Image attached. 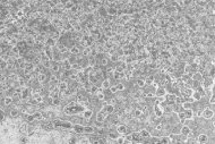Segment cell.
<instances>
[{"label":"cell","instance_id":"cell-13","mask_svg":"<svg viewBox=\"0 0 215 144\" xmlns=\"http://www.w3.org/2000/svg\"><path fill=\"white\" fill-rule=\"evenodd\" d=\"M60 126L63 127V128L69 129V128H73V123H71V121H62V120H61V125H60Z\"/></svg>","mask_w":215,"mask_h":144},{"label":"cell","instance_id":"cell-9","mask_svg":"<svg viewBox=\"0 0 215 144\" xmlns=\"http://www.w3.org/2000/svg\"><path fill=\"white\" fill-rule=\"evenodd\" d=\"M198 142H199V143H206V142H208V136L206 134L198 135Z\"/></svg>","mask_w":215,"mask_h":144},{"label":"cell","instance_id":"cell-10","mask_svg":"<svg viewBox=\"0 0 215 144\" xmlns=\"http://www.w3.org/2000/svg\"><path fill=\"white\" fill-rule=\"evenodd\" d=\"M94 132H95V128H94V126H84V133H86V134H93Z\"/></svg>","mask_w":215,"mask_h":144},{"label":"cell","instance_id":"cell-15","mask_svg":"<svg viewBox=\"0 0 215 144\" xmlns=\"http://www.w3.org/2000/svg\"><path fill=\"white\" fill-rule=\"evenodd\" d=\"M118 136H119L118 132H110V133H109V137H110L111 140H117Z\"/></svg>","mask_w":215,"mask_h":144},{"label":"cell","instance_id":"cell-18","mask_svg":"<svg viewBox=\"0 0 215 144\" xmlns=\"http://www.w3.org/2000/svg\"><path fill=\"white\" fill-rule=\"evenodd\" d=\"M160 142H162V143H170L171 140H170V137L169 136H163V137H161L160 138Z\"/></svg>","mask_w":215,"mask_h":144},{"label":"cell","instance_id":"cell-20","mask_svg":"<svg viewBox=\"0 0 215 144\" xmlns=\"http://www.w3.org/2000/svg\"><path fill=\"white\" fill-rule=\"evenodd\" d=\"M108 63H109V58H107V57L101 60V65H102V66H107Z\"/></svg>","mask_w":215,"mask_h":144},{"label":"cell","instance_id":"cell-11","mask_svg":"<svg viewBox=\"0 0 215 144\" xmlns=\"http://www.w3.org/2000/svg\"><path fill=\"white\" fill-rule=\"evenodd\" d=\"M110 86H111V84H110V80L107 78V80H104V81L102 82V86H101V88H102V90H107V88H109Z\"/></svg>","mask_w":215,"mask_h":144},{"label":"cell","instance_id":"cell-21","mask_svg":"<svg viewBox=\"0 0 215 144\" xmlns=\"http://www.w3.org/2000/svg\"><path fill=\"white\" fill-rule=\"evenodd\" d=\"M110 92L111 93H117L118 92V88H117V85H113V86H110Z\"/></svg>","mask_w":215,"mask_h":144},{"label":"cell","instance_id":"cell-19","mask_svg":"<svg viewBox=\"0 0 215 144\" xmlns=\"http://www.w3.org/2000/svg\"><path fill=\"white\" fill-rule=\"evenodd\" d=\"M117 85V88H118V91H123L126 88L125 84H122V83H118V84H115Z\"/></svg>","mask_w":215,"mask_h":144},{"label":"cell","instance_id":"cell-7","mask_svg":"<svg viewBox=\"0 0 215 144\" xmlns=\"http://www.w3.org/2000/svg\"><path fill=\"white\" fill-rule=\"evenodd\" d=\"M131 113H132V116H134V117H136V118H139V117H142L143 111H142V109H139V108H136V109H132Z\"/></svg>","mask_w":215,"mask_h":144},{"label":"cell","instance_id":"cell-1","mask_svg":"<svg viewBox=\"0 0 215 144\" xmlns=\"http://www.w3.org/2000/svg\"><path fill=\"white\" fill-rule=\"evenodd\" d=\"M201 115H203V117H204L205 119H211V118L214 117V111L212 109H209V108H205V109L203 110Z\"/></svg>","mask_w":215,"mask_h":144},{"label":"cell","instance_id":"cell-4","mask_svg":"<svg viewBox=\"0 0 215 144\" xmlns=\"http://www.w3.org/2000/svg\"><path fill=\"white\" fill-rule=\"evenodd\" d=\"M167 94V91H165V88H156V92H155V95L157 98H162L164 95Z\"/></svg>","mask_w":215,"mask_h":144},{"label":"cell","instance_id":"cell-2","mask_svg":"<svg viewBox=\"0 0 215 144\" xmlns=\"http://www.w3.org/2000/svg\"><path fill=\"white\" fill-rule=\"evenodd\" d=\"M92 115H93V111L91 109H84L83 112H82V118H84V119H91Z\"/></svg>","mask_w":215,"mask_h":144},{"label":"cell","instance_id":"cell-6","mask_svg":"<svg viewBox=\"0 0 215 144\" xmlns=\"http://www.w3.org/2000/svg\"><path fill=\"white\" fill-rule=\"evenodd\" d=\"M117 132L119 134H126L127 133V126L123 125V124H120V125L117 126Z\"/></svg>","mask_w":215,"mask_h":144},{"label":"cell","instance_id":"cell-16","mask_svg":"<svg viewBox=\"0 0 215 144\" xmlns=\"http://www.w3.org/2000/svg\"><path fill=\"white\" fill-rule=\"evenodd\" d=\"M136 83H137V85H138L139 88H144V86L146 85L145 84V80H143V78H138Z\"/></svg>","mask_w":215,"mask_h":144},{"label":"cell","instance_id":"cell-25","mask_svg":"<svg viewBox=\"0 0 215 144\" xmlns=\"http://www.w3.org/2000/svg\"><path fill=\"white\" fill-rule=\"evenodd\" d=\"M21 142H28V137H25V136L21 137Z\"/></svg>","mask_w":215,"mask_h":144},{"label":"cell","instance_id":"cell-12","mask_svg":"<svg viewBox=\"0 0 215 144\" xmlns=\"http://www.w3.org/2000/svg\"><path fill=\"white\" fill-rule=\"evenodd\" d=\"M184 116H186V119H192L194 117V112L191 109H186L184 110Z\"/></svg>","mask_w":215,"mask_h":144},{"label":"cell","instance_id":"cell-23","mask_svg":"<svg viewBox=\"0 0 215 144\" xmlns=\"http://www.w3.org/2000/svg\"><path fill=\"white\" fill-rule=\"evenodd\" d=\"M117 142H118V143H123V142H125V137L123 136H118L117 137Z\"/></svg>","mask_w":215,"mask_h":144},{"label":"cell","instance_id":"cell-26","mask_svg":"<svg viewBox=\"0 0 215 144\" xmlns=\"http://www.w3.org/2000/svg\"><path fill=\"white\" fill-rule=\"evenodd\" d=\"M209 103H211L212 105L214 104V96H213V94L211 95V99H209Z\"/></svg>","mask_w":215,"mask_h":144},{"label":"cell","instance_id":"cell-8","mask_svg":"<svg viewBox=\"0 0 215 144\" xmlns=\"http://www.w3.org/2000/svg\"><path fill=\"white\" fill-rule=\"evenodd\" d=\"M139 135H140L142 138H148L151 136V134H149V132L147 129H140L139 130Z\"/></svg>","mask_w":215,"mask_h":144},{"label":"cell","instance_id":"cell-5","mask_svg":"<svg viewBox=\"0 0 215 144\" xmlns=\"http://www.w3.org/2000/svg\"><path fill=\"white\" fill-rule=\"evenodd\" d=\"M58 88H59V91H65L68 88V83L67 81H59L58 83Z\"/></svg>","mask_w":215,"mask_h":144},{"label":"cell","instance_id":"cell-14","mask_svg":"<svg viewBox=\"0 0 215 144\" xmlns=\"http://www.w3.org/2000/svg\"><path fill=\"white\" fill-rule=\"evenodd\" d=\"M69 51H70V53H71V55H78V53L80 52L79 48H78V47H76V46L71 47V49H70Z\"/></svg>","mask_w":215,"mask_h":144},{"label":"cell","instance_id":"cell-3","mask_svg":"<svg viewBox=\"0 0 215 144\" xmlns=\"http://www.w3.org/2000/svg\"><path fill=\"white\" fill-rule=\"evenodd\" d=\"M73 129H74V132L77 134L84 133V126L80 125V124H75V125H73Z\"/></svg>","mask_w":215,"mask_h":144},{"label":"cell","instance_id":"cell-17","mask_svg":"<svg viewBox=\"0 0 215 144\" xmlns=\"http://www.w3.org/2000/svg\"><path fill=\"white\" fill-rule=\"evenodd\" d=\"M131 136H132V140H136V141H139L142 138L140 135H139V132H134V133L131 134Z\"/></svg>","mask_w":215,"mask_h":144},{"label":"cell","instance_id":"cell-24","mask_svg":"<svg viewBox=\"0 0 215 144\" xmlns=\"http://www.w3.org/2000/svg\"><path fill=\"white\" fill-rule=\"evenodd\" d=\"M152 142H153V143H160V138H159V137H153Z\"/></svg>","mask_w":215,"mask_h":144},{"label":"cell","instance_id":"cell-22","mask_svg":"<svg viewBox=\"0 0 215 144\" xmlns=\"http://www.w3.org/2000/svg\"><path fill=\"white\" fill-rule=\"evenodd\" d=\"M155 129L157 130V132H160V130H162L163 129V124H157L155 127Z\"/></svg>","mask_w":215,"mask_h":144}]
</instances>
